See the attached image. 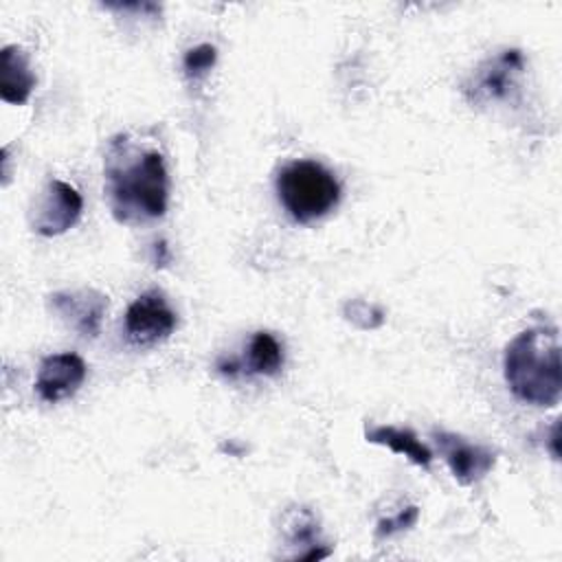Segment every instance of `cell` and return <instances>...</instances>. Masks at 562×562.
Returning a JSON list of instances; mask_svg holds the SVG:
<instances>
[{
  "label": "cell",
  "instance_id": "8992f818",
  "mask_svg": "<svg viewBox=\"0 0 562 562\" xmlns=\"http://www.w3.org/2000/svg\"><path fill=\"white\" fill-rule=\"evenodd\" d=\"M81 211V193L64 180H50L35 202L31 226L42 237H57L79 222Z\"/></svg>",
  "mask_w": 562,
  "mask_h": 562
},
{
  "label": "cell",
  "instance_id": "7c38bea8",
  "mask_svg": "<svg viewBox=\"0 0 562 562\" xmlns=\"http://www.w3.org/2000/svg\"><path fill=\"white\" fill-rule=\"evenodd\" d=\"M246 369L252 375H279L283 369V347L270 331H255L248 345Z\"/></svg>",
  "mask_w": 562,
  "mask_h": 562
},
{
  "label": "cell",
  "instance_id": "5b68a950",
  "mask_svg": "<svg viewBox=\"0 0 562 562\" xmlns=\"http://www.w3.org/2000/svg\"><path fill=\"white\" fill-rule=\"evenodd\" d=\"M178 316L158 290L140 294L125 312V336L134 347L162 342L173 334Z\"/></svg>",
  "mask_w": 562,
  "mask_h": 562
},
{
  "label": "cell",
  "instance_id": "2e32d148",
  "mask_svg": "<svg viewBox=\"0 0 562 562\" xmlns=\"http://www.w3.org/2000/svg\"><path fill=\"white\" fill-rule=\"evenodd\" d=\"M156 266H165L167 263V246H165V241H160V244H156Z\"/></svg>",
  "mask_w": 562,
  "mask_h": 562
},
{
  "label": "cell",
  "instance_id": "277c9868",
  "mask_svg": "<svg viewBox=\"0 0 562 562\" xmlns=\"http://www.w3.org/2000/svg\"><path fill=\"white\" fill-rule=\"evenodd\" d=\"M525 70V57L518 48H507L490 59H485L470 81L463 86V94L470 103L505 101L518 86V77Z\"/></svg>",
  "mask_w": 562,
  "mask_h": 562
},
{
  "label": "cell",
  "instance_id": "e0dca14e",
  "mask_svg": "<svg viewBox=\"0 0 562 562\" xmlns=\"http://www.w3.org/2000/svg\"><path fill=\"white\" fill-rule=\"evenodd\" d=\"M551 454L553 459H558V424H553V430H551Z\"/></svg>",
  "mask_w": 562,
  "mask_h": 562
},
{
  "label": "cell",
  "instance_id": "9c48e42d",
  "mask_svg": "<svg viewBox=\"0 0 562 562\" xmlns=\"http://www.w3.org/2000/svg\"><path fill=\"white\" fill-rule=\"evenodd\" d=\"M86 362L81 356L64 351L46 356L40 364L35 391L44 402H61L79 391L86 380Z\"/></svg>",
  "mask_w": 562,
  "mask_h": 562
},
{
  "label": "cell",
  "instance_id": "7a4b0ae2",
  "mask_svg": "<svg viewBox=\"0 0 562 562\" xmlns=\"http://www.w3.org/2000/svg\"><path fill=\"white\" fill-rule=\"evenodd\" d=\"M505 382L509 391L531 406H555L562 393L558 327H529L505 349Z\"/></svg>",
  "mask_w": 562,
  "mask_h": 562
},
{
  "label": "cell",
  "instance_id": "52a82bcc",
  "mask_svg": "<svg viewBox=\"0 0 562 562\" xmlns=\"http://www.w3.org/2000/svg\"><path fill=\"white\" fill-rule=\"evenodd\" d=\"M432 439L443 454L452 476L461 485H474L483 481L496 463V452L492 448L468 441L457 432L432 430Z\"/></svg>",
  "mask_w": 562,
  "mask_h": 562
},
{
  "label": "cell",
  "instance_id": "9a60e30c",
  "mask_svg": "<svg viewBox=\"0 0 562 562\" xmlns=\"http://www.w3.org/2000/svg\"><path fill=\"white\" fill-rule=\"evenodd\" d=\"M419 518V507L417 505H411L406 509H402L397 516L393 518H380L378 520V527H375V536L378 538H391L400 531H406L411 529Z\"/></svg>",
  "mask_w": 562,
  "mask_h": 562
},
{
  "label": "cell",
  "instance_id": "ba28073f",
  "mask_svg": "<svg viewBox=\"0 0 562 562\" xmlns=\"http://www.w3.org/2000/svg\"><path fill=\"white\" fill-rule=\"evenodd\" d=\"M48 305L79 336L97 338L108 312V296L92 288L66 290L50 294Z\"/></svg>",
  "mask_w": 562,
  "mask_h": 562
},
{
  "label": "cell",
  "instance_id": "5bb4252c",
  "mask_svg": "<svg viewBox=\"0 0 562 562\" xmlns=\"http://www.w3.org/2000/svg\"><path fill=\"white\" fill-rule=\"evenodd\" d=\"M342 314H345V318L349 323H353L360 329H375L384 321V312L378 305H371V303H367L362 299L347 301L345 307H342Z\"/></svg>",
  "mask_w": 562,
  "mask_h": 562
},
{
  "label": "cell",
  "instance_id": "6da1fadb",
  "mask_svg": "<svg viewBox=\"0 0 562 562\" xmlns=\"http://www.w3.org/2000/svg\"><path fill=\"white\" fill-rule=\"evenodd\" d=\"M105 193L116 222L127 226L160 220L167 213L169 176L165 156L116 136L105 156Z\"/></svg>",
  "mask_w": 562,
  "mask_h": 562
},
{
  "label": "cell",
  "instance_id": "30bf717a",
  "mask_svg": "<svg viewBox=\"0 0 562 562\" xmlns=\"http://www.w3.org/2000/svg\"><path fill=\"white\" fill-rule=\"evenodd\" d=\"M35 75L29 66L26 53L9 44L0 50V97L11 105H24L35 88Z\"/></svg>",
  "mask_w": 562,
  "mask_h": 562
},
{
  "label": "cell",
  "instance_id": "3957f363",
  "mask_svg": "<svg viewBox=\"0 0 562 562\" xmlns=\"http://www.w3.org/2000/svg\"><path fill=\"white\" fill-rule=\"evenodd\" d=\"M277 195L294 222L310 224L338 204L340 184L321 162L294 160L279 171Z\"/></svg>",
  "mask_w": 562,
  "mask_h": 562
},
{
  "label": "cell",
  "instance_id": "8fae6325",
  "mask_svg": "<svg viewBox=\"0 0 562 562\" xmlns=\"http://www.w3.org/2000/svg\"><path fill=\"white\" fill-rule=\"evenodd\" d=\"M364 437L369 443L386 446L395 454L408 457L415 465L428 468L432 461V452L426 443L417 439V435L411 428H395V426H373L364 430Z\"/></svg>",
  "mask_w": 562,
  "mask_h": 562
},
{
  "label": "cell",
  "instance_id": "4fadbf2b",
  "mask_svg": "<svg viewBox=\"0 0 562 562\" xmlns=\"http://www.w3.org/2000/svg\"><path fill=\"white\" fill-rule=\"evenodd\" d=\"M217 61V50L213 44H198L189 48L182 57V68L189 79L204 77Z\"/></svg>",
  "mask_w": 562,
  "mask_h": 562
}]
</instances>
